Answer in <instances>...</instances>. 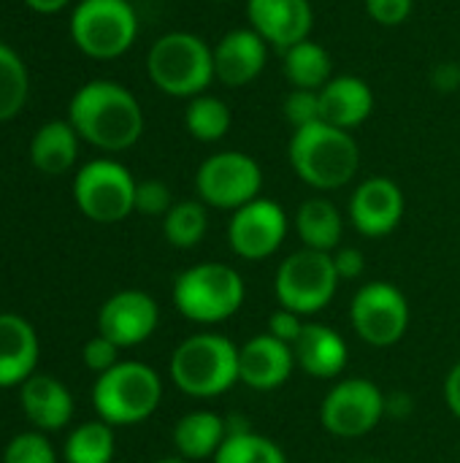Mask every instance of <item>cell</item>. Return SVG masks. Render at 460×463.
<instances>
[{"label":"cell","instance_id":"obj_39","mask_svg":"<svg viewBox=\"0 0 460 463\" xmlns=\"http://www.w3.org/2000/svg\"><path fill=\"white\" fill-rule=\"evenodd\" d=\"M445 402H447L450 412L460 420V361L445 377Z\"/></svg>","mask_w":460,"mask_h":463},{"label":"cell","instance_id":"obj_23","mask_svg":"<svg viewBox=\"0 0 460 463\" xmlns=\"http://www.w3.org/2000/svg\"><path fill=\"white\" fill-rule=\"evenodd\" d=\"M296 233L306 250L317 252H336L344 236V217L342 212L323 195L306 198L296 212Z\"/></svg>","mask_w":460,"mask_h":463},{"label":"cell","instance_id":"obj_5","mask_svg":"<svg viewBox=\"0 0 460 463\" xmlns=\"http://www.w3.org/2000/svg\"><path fill=\"white\" fill-rule=\"evenodd\" d=\"M247 298L244 277L217 260L195 263L174 282V307L198 326H217L230 320Z\"/></svg>","mask_w":460,"mask_h":463},{"label":"cell","instance_id":"obj_35","mask_svg":"<svg viewBox=\"0 0 460 463\" xmlns=\"http://www.w3.org/2000/svg\"><path fill=\"white\" fill-rule=\"evenodd\" d=\"M415 0H366V14L382 27H399L412 16Z\"/></svg>","mask_w":460,"mask_h":463},{"label":"cell","instance_id":"obj_19","mask_svg":"<svg viewBox=\"0 0 460 463\" xmlns=\"http://www.w3.org/2000/svg\"><path fill=\"white\" fill-rule=\"evenodd\" d=\"M296 366L314 380H333L347 369V342L344 336L323 323H306L298 342L293 345Z\"/></svg>","mask_w":460,"mask_h":463},{"label":"cell","instance_id":"obj_31","mask_svg":"<svg viewBox=\"0 0 460 463\" xmlns=\"http://www.w3.org/2000/svg\"><path fill=\"white\" fill-rule=\"evenodd\" d=\"M30 79L22 57L0 41V122L16 117L27 100Z\"/></svg>","mask_w":460,"mask_h":463},{"label":"cell","instance_id":"obj_20","mask_svg":"<svg viewBox=\"0 0 460 463\" xmlns=\"http://www.w3.org/2000/svg\"><path fill=\"white\" fill-rule=\"evenodd\" d=\"M374 111V92L361 76H333L320 90V119L342 128L355 130L361 128Z\"/></svg>","mask_w":460,"mask_h":463},{"label":"cell","instance_id":"obj_44","mask_svg":"<svg viewBox=\"0 0 460 463\" xmlns=\"http://www.w3.org/2000/svg\"><path fill=\"white\" fill-rule=\"evenodd\" d=\"M217 3H228V0H217Z\"/></svg>","mask_w":460,"mask_h":463},{"label":"cell","instance_id":"obj_22","mask_svg":"<svg viewBox=\"0 0 460 463\" xmlns=\"http://www.w3.org/2000/svg\"><path fill=\"white\" fill-rule=\"evenodd\" d=\"M22 410L43 431H57L73 418V399L62 383L49 374H33L22 383Z\"/></svg>","mask_w":460,"mask_h":463},{"label":"cell","instance_id":"obj_29","mask_svg":"<svg viewBox=\"0 0 460 463\" xmlns=\"http://www.w3.org/2000/svg\"><path fill=\"white\" fill-rule=\"evenodd\" d=\"M214 463H287L285 450L258 434V431H239V434H228L225 442L220 445L217 456L211 458Z\"/></svg>","mask_w":460,"mask_h":463},{"label":"cell","instance_id":"obj_16","mask_svg":"<svg viewBox=\"0 0 460 463\" xmlns=\"http://www.w3.org/2000/svg\"><path fill=\"white\" fill-rule=\"evenodd\" d=\"M247 19L249 27L279 52L306 41L314 27L309 0H247Z\"/></svg>","mask_w":460,"mask_h":463},{"label":"cell","instance_id":"obj_45","mask_svg":"<svg viewBox=\"0 0 460 463\" xmlns=\"http://www.w3.org/2000/svg\"><path fill=\"white\" fill-rule=\"evenodd\" d=\"M361 463H371V461H361Z\"/></svg>","mask_w":460,"mask_h":463},{"label":"cell","instance_id":"obj_24","mask_svg":"<svg viewBox=\"0 0 460 463\" xmlns=\"http://www.w3.org/2000/svg\"><path fill=\"white\" fill-rule=\"evenodd\" d=\"M225 437H228L225 418H220L211 410L187 412L174 426V448L184 461L190 463L214 458L220 445L225 442Z\"/></svg>","mask_w":460,"mask_h":463},{"label":"cell","instance_id":"obj_25","mask_svg":"<svg viewBox=\"0 0 460 463\" xmlns=\"http://www.w3.org/2000/svg\"><path fill=\"white\" fill-rule=\"evenodd\" d=\"M79 157V133L70 122L52 119L38 128L30 141V160L38 171L57 176L65 174Z\"/></svg>","mask_w":460,"mask_h":463},{"label":"cell","instance_id":"obj_12","mask_svg":"<svg viewBox=\"0 0 460 463\" xmlns=\"http://www.w3.org/2000/svg\"><path fill=\"white\" fill-rule=\"evenodd\" d=\"M352 331L371 347H393L409 328V301L393 282H366L350 304Z\"/></svg>","mask_w":460,"mask_h":463},{"label":"cell","instance_id":"obj_11","mask_svg":"<svg viewBox=\"0 0 460 463\" xmlns=\"http://www.w3.org/2000/svg\"><path fill=\"white\" fill-rule=\"evenodd\" d=\"M385 415V393L366 377H347L336 383L320 404L323 429L342 439L371 434Z\"/></svg>","mask_w":460,"mask_h":463},{"label":"cell","instance_id":"obj_26","mask_svg":"<svg viewBox=\"0 0 460 463\" xmlns=\"http://www.w3.org/2000/svg\"><path fill=\"white\" fill-rule=\"evenodd\" d=\"M282 73L293 90H323L333 79V62L323 43L306 38L282 52Z\"/></svg>","mask_w":460,"mask_h":463},{"label":"cell","instance_id":"obj_30","mask_svg":"<svg viewBox=\"0 0 460 463\" xmlns=\"http://www.w3.org/2000/svg\"><path fill=\"white\" fill-rule=\"evenodd\" d=\"M114 458V431L106 420L81 423L65 442L68 463H111Z\"/></svg>","mask_w":460,"mask_h":463},{"label":"cell","instance_id":"obj_41","mask_svg":"<svg viewBox=\"0 0 460 463\" xmlns=\"http://www.w3.org/2000/svg\"><path fill=\"white\" fill-rule=\"evenodd\" d=\"M460 84V68L453 62H442L434 73V87L439 90H455Z\"/></svg>","mask_w":460,"mask_h":463},{"label":"cell","instance_id":"obj_9","mask_svg":"<svg viewBox=\"0 0 460 463\" xmlns=\"http://www.w3.org/2000/svg\"><path fill=\"white\" fill-rule=\"evenodd\" d=\"M136 179L130 171L108 157L89 160L73 179V198L84 217L111 225L136 212Z\"/></svg>","mask_w":460,"mask_h":463},{"label":"cell","instance_id":"obj_21","mask_svg":"<svg viewBox=\"0 0 460 463\" xmlns=\"http://www.w3.org/2000/svg\"><path fill=\"white\" fill-rule=\"evenodd\" d=\"M38 336L33 326L11 312H0V388L22 385L35 374Z\"/></svg>","mask_w":460,"mask_h":463},{"label":"cell","instance_id":"obj_6","mask_svg":"<svg viewBox=\"0 0 460 463\" xmlns=\"http://www.w3.org/2000/svg\"><path fill=\"white\" fill-rule=\"evenodd\" d=\"M163 399L160 374L138 361H122L103 372L92 388V404L108 426H136L155 415Z\"/></svg>","mask_w":460,"mask_h":463},{"label":"cell","instance_id":"obj_36","mask_svg":"<svg viewBox=\"0 0 460 463\" xmlns=\"http://www.w3.org/2000/svg\"><path fill=\"white\" fill-rule=\"evenodd\" d=\"M84 364H87V369H92V372H98V374H103V372H108V369H114L119 361V347L111 342V339H106L103 334H98V336H92L87 345H84Z\"/></svg>","mask_w":460,"mask_h":463},{"label":"cell","instance_id":"obj_17","mask_svg":"<svg viewBox=\"0 0 460 463\" xmlns=\"http://www.w3.org/2000/svg\"><path fill=\"white\" fill-rule=\"evenodd\" d=\"M296 369L293 347L271 334H258L239 347V383L252 391L282 388Z\"/></svg>","mask_w":460,"mask_h":463},{"label":"cell","instance_id":"obj_14","mask_svg":"<svg viewBox=\"0 0 460 463\" xmlns=\"http://www.w3.org/2000/svg\"><path fill=\"white\" fill-rule=\"evenodd\" d=\"M160 323L157 301L144 290H119L98 312V331L119 350L146 342Z\"/></svg>","mask_w":460,"mask_h":463},{"label":"cell","instance_id":"obj_10","mask_svg":"<svg viewBox=\"0 0 460 463\" xmlns=\"http://www.w3.org/2000/svg\"><path fill=\"white\" fill-rule=\"evenodd\" d=\"M198 201L214 209L236 212L244 203L260 198L263 171L258 160L247 152L225 149L209 155L195 171Z\"/></svg>","mask_w":460,"mask_h":463},{"label":"cell","instance_id":"obj_32","mask_svg":"<svg viewBox=\"0 0 460 463\" xmlns=\"http://www.w3.org/2000/svg\"><path fill=\"white\" fill-rule=\"evenodd\" d=\"M3 463H57V456L46 437L27 431L8 442L3 453Z\"/></svg>","mask_w":460,"mask_h":463},{"label":"cell","instance_id":"obj_27","mask_svg":"<svg viewBox=\"0 0 460 463\" xmlns=\"http://www.w3.org/2000/svg\"><path fill=\"white\" fill-rule=\"evenodd\" d=\"M230 122H233V117H230L228 103L217 95H209V92L190 98V103L184 109L187 133L203 144H214V141L225 138L230 130Z\"/></svg>","mask_w":460,"mask_h":463},{"label":"cell","instance_id":"obj_8","mask_svg":"<svg viewBox=\"0 0 460 463\" xmlns=\"http://www.w3.org/2000/svg\"><path fill=\"white\" fill-rule=\"evenodd\" d=\"M138 35V16L127 0H79L70 38L92 60L122 57Z\"/></svg>","mask_w":460,"mask_h":463},{"label":"cell","instance_id":"obj_34","mask_svg":"<svg viewBox=\"0 0 460 463\" xmlns=\"http://www.w3.org/2000/svg\"><path fill=\"white\" fill-rule=\"evenodd\" d=\"M174 206L171 187L160 179H144L136 184V212L146 217H165Z\"/></svg>","mask_w":460,"mask_h":463},{"label":"cell","instance_id":"obj_38","mask_svg":"<svg viewBox=\"0 0 460 463\" xmlns=\"http://www.w3.org/2000/svg\"><path fill=\"white\" fill-rule=\"evenodd\" d=\"M333 266L339 279H358L366 271V258L358 247H339L333 252Z\"/></svg>","mask_w":460,"mask_h":463},{"label":"cell","instance_id":"obj_37","mask_svg":"<svg viewBox=\"0 0 460 463\" xmlns=\"http://www.w3.org/2000/svg\"><path fill=\"white\" fill-rule=\"evenodd\" d=\"M304 317L298 315V312H290V309H285V307H279L271 317H268V334L271 336H277L279 342H285V345H296L298 342V336H301V331H304Z\"/></svg>","mask_w":460,"mask_h":463},{"label":"cell","instance_id":"obj_42","mask_svg":"<svg viewBox=\"0 0 460 463\" xmlns=\"http://www.w3.org/2000/svg\"><path fill=\"white\" fill-rule=\"evenodd\" d=\"M68 3L70 0H24V5L33 8V11H38V14H54V11L65 8Z\"/></svg>","mask_w":460,"mask_h":463},{"label":"cell","instance_id":"obj_33","mask_svg":"<svg viewBox=\"0 0 460 463\" xmlns=\"http://www.w3.org/2000/svg\"><path fill=\"white\" fill-rule=\"evenodd\" d=\"M285 119L293 125V130L323 122L320 119V90H290L282 103Z\"/></svg>","mask_w":460,"mask_h":463},{"label":"cell","instance_id":"obj_3","mask_svg":"<svg viewBox=\"0 0 460 463\" xmlns=\"http://www.w3.org/2000/svg\"><path fill=\"white\" fill-rule=\"evenodd\" d=\"M168 374L184 396H222L239 383V347L222 334H195L174 350Z\"/></svg>","mask_w":460,"mask_h":463},{"label":"cell","instance_id":"obj_18","mask_svg":"<svg viewBox=\"0 0 460 463\" xmlns=\"http://www.w3.org/2000/svg\"><path fill=\"white\" fill-rule=\"evenodd\" d=\"M214 52V79L225 87L252 84L268 60V43L252 27H236L220 38Z\"/></svg>","mask_w":460,"mask_h":463},{"label":"cell","instance_id":"obj_43","mask_svg":"<svg viewBox=\"0 0 460 463\" xmlns=\"http://www.w3.org/2000/svg\"><path fill=\"white\" fill-rule=\"evenodd\" d=\"M157 463H190V461H184L182 456H174V458H160Z\"/></svg>","mask_w":460,"mask_h":463},{"label":"cell","instance_id":"obj_28","mask_svg":"<svg viewBox=\"0 0 460 463\" xmlns=\"http://www.w3.org/2000/svg\"><path fill=\"white\" fill-rule=\"evenodd\" d=\"M209 231V214L203 201H176L163 217L165 241L176 250H192Z\"/></svg>","mask_w":460,"mask_h":463},{"label":"cell","instance_id":"obj_15","mask_svg":"<svg viewBox=\"0 0 460 463\" xmlns=\"http://www.w3.org/2000/svg\"><path fill=\"white\" fill-rule=\"evenodd\" d=\"M404 206V193L393 179L371 176L350 195V222L366 239H385L401 225Z\"/></svg>","mask_w":460,"mask_h":463},{"label":"cell","instance_id":"obj_13","mask_svg":"<svg viewBox=\"0 0 460 463\" xmlns=\"http://www.w3.org/2000/svg\"><path fill=\"white\" fill-rule=\"evenodd\" d=\"M287 214L271 198H255L236 209L228 222V244L241 260H266L285 244Z\"/></svg>","mask_w":460,"mask_h":463},{"label":"cell","instance_id":"obj_40","mask_svg":"<svg viewBox=\"0 0 460 463\" xmlns=\"http://www.w3.org/2000/svg\"><path fill=\"white\" fill-rule=\"evenodd\" d=\"M412 399L404 393V391H399V393H390V396H385V412H390L393 418H399V420H404L409 412H412Z\"/></svg>","mask_w":460,"mask_h":463},{"label":"cell","instance_id":"obj_4","mask_svg":"<svg viewBox=\"0 0 460 463\" xmlns=\"http://www.w3.org/2000/svg\"><path fill=\"white\" fill-rule=\"evenodd\" d=\"M146 73L160 92L190 100L211 87L214 52L201 35L174 30L152 43L146 54Z\"/></svg>","mask_w":460,"mask_h":463},{"label":"cell","instance_id":"obj_2","mask_svg":"<svg viewBox=\"0 0 460 463\" xmlns=\"http://www.w3.org/2000/svg\"><path fill=\"white\" fill-rule=\"evenodd\" d=\"M296 176L314 190H342L361 168V149L350 130L314 122L293 130L287 146Z\"/></svg>","mask_w":460,"mask_h":463},{"label":"cell","instance_id":"obj_7","mask_svg":"<svg viewBox=\"0 0 460 463\" xmlns=\"http://www.w3.org/2000/svg\"><path fill=\"white\" fill-rule=\"evenodd\" d=\"M339 282L342 279L333 266V252L304 247L279 263L274 277V296L279 307L309 317L323 312L333 301Z\"/></svg>","mask_w":460,"mask_h":463},{"label":"cell","instance_id":"obj_1","mask_svg":"<svg viewBox=\"0 0 460 463\" xmlns=\"http://www.w3.org/2000/svg\"><path fill=\"white\" fill-rule=\"evenodd\" d=\"M68 122L79 138L103 152L130 149L144 133V111L136 95L108 79H95L76 90Z\"/></svg>","mask_w":460,"mask_h":463}]
</instances>
